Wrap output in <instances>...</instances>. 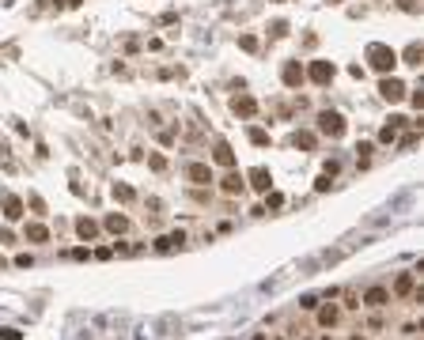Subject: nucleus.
<instances>
[{
    "mask_svg": "<svg viewBox=\"0 0 424 340\" xmlns=\"http://www.w3.org/2000/svg\"><path fill=\"white\" fill-rule=\"evenodd\" d=\"M368 61L375 72H394V64H398V53L390 50V46H383V42H371L368 46Z\"/></svg>",
    "mask_w": 424,
    "mask_h": 340,
    "instance_id": "1",
    "label": "nucleus"
},
{
    "mask_svg": "<svg viewBox=\"0 0 424 340\" xmlns=\"http://www.w3.org/2000/svg\"><path fill=\"white\" fill-rule=\"evenodd\" d=\"M318 129H322L326 136H341L345 132V118L333 114V110H322V114H318Z\"/></svg>",
    "mask_w": 424,
    "mask_h": 340,
    "instance_id": "2",
    "label": "nucleus"
},
{
    "mask_svg": "<svg viewBox=\"0 0 424 340\" xmlns=\"http://www.w3.org/2000/svg\"><path fill=\"white\" fill-rule=\"evenodd\" d=\"M379 95H383L387 102H401V99H406V83H401V80H394V76H383Z\"/></svg>",
    "mask_w": 424,
    "mask_h": 340,
    "instance_id": "3",
    "label": "nucleus"
},
{
    "mask_svg": "<svg viewBox=\"0 0 424 340\" xmlns=\"http://www.w3.org/2000/svg\"><path fill=\"white\" fill-rule=\"evenodd\" d=\"M307 76H311L314 83H330L333 76H337V68H333V61H311V68H307Z\"/></svg>",
    "mask_w": 424,
    "mask_h": 340,
    "instance_id": "4",
    "label": "nucleus"
},
{
    "mask_svg": "<svg viewBox=\"0 0 424 340\" xmlns=\"http://www.w3.org/2000/svg\"><path fill=\"white\" fill-rule=\"evenodd\" d=\"M406 125H409V118H401V114H398V118H390V125H383V129H379V144H394Z\"/></svg>",
    "mask_w": 424,
    "mask_h": 340,
    "instance_id": "5",
    "label": "nucleus"
},
{
    "mask_svg": "<svg viewBox=\"0 0 424 340\" xmlns=\"http://www.w3.org/2000/svg\"><path fill=\"white\" fill-rule=\"evenodd\" d=\"M231 110H235L239 118H254V114H258V99H254V95H235V99H231Z\"/></svg>",
    "mask_w": 424,
    "mask_h": 340,
    "instance_id": "6",
    "label": "nucleus"
},
{
    "mask_svg": "<svg viewBox=\"0 0 424 340\" xmlns=\"http://www.w3.org/2000/svg\"><path fill=\"white\" fill-rule=\"evenodd\" d=\"M246 182H250L258 193H269V189H273V174H269L265 167H254V170L246 174Z\"/></svg>",
    "mask_w": 424,
    "mask_h": 340,
    "instance_id": "7",
    "label": "nucleus"
},
{
    "mask_svg": "<svg viewBox=\"0 0 424 340\" xmlns=\"http://www.w3.org/2000/svg\"><path fill=\"white\" fill-rule=\"evenodd\" d=\"M281 80H284L288 87H300V83L307 80V72H303V64H300V61H288V64L281 68Z\"/></svg>",
    "mask_w": 424,
    "mask_h": 340,
    "instance_id": "8",
    "label": "nucleus"
},
{
    "mask_svg": "<svg viewBox=\"0 0 424 340\" xmlns=\"http://www.w3.org/2000/svg\"><path fill=\"white\" fill-rule=\"evenodd\" d=\"M0 208H4V219H23V200L15 193H4L0 197Z\"/></svg>",
    "mask_w": 424,
    "mask_h": 340,
    "instance_id": "9",
    "label": "nucleus"
},
{
    "mask_svg": "<svg viewBox=\"0 0 424 340\" xmlns=\"http://www.w3.org/2000/svg\"><path fill=\"white\" fill-rule=\"evenodd\" d=\"M186 178L194 182V186H208V182H212L208 163H189V167H186Z\"/></svg>",
    "mask_w": 424,
    "mask_h": 340,
    "instance_id": "10",
    "label": "nucleus"
},
{
    "mask_svg": "<svg viewBox=\"0 0 424 340\" xmlns=\"http://www.w3.org/2000/svg\"><path fill=\"white\" fill-rule=\"evenodd\" d=\"M182 242H186V235H182V231H171V235L156 238V250L159 254H171V250H182Z\"/></svg>",
    "mask_w": 424,
    "mask_h": 340,
    "instance_id": "11",
    "label": "nucleus"
},
{
    "mask_svg": "<svg viewBox=\"0 0 424 340\" xmlns=\"http://www.w3.org/2000/svg\"><path fill=\"white\" fill-rule=\"evenodd\" d=\"M243 186H246V178H243V174H235V170L220 178V189H224L227 197H235V193H243Z\"/></svg>",
    "mask_w": 424,
    "mask_h": 340,
    "instance_id": "12",
    "label": "nucleus"
},
{
    "mask_svg": "<svg viewBox=\"0 0 424 340\" xmlns=\"http://www.w3.org/2000/svg\"><path fill=\"white\" fill-rule=\"evenodd\" d=\"M76 235H80L83 242H95V238H99V223L88 219V216H80V219H76Z\"/></svg>",
    "mask_w": 424,
    "mask_h": 340,
    "instance_id": "13",
    "label": "nucleus"
},
{
    "mask_svg": "<svg viewBox=\"0 0 424 340\" xmlns=\"http://www.w3.org/2000/svg\"><path fill=\"white\" fill-rule=\"evenodd\" d=\"M212 159H216L220 167H227V170H231V167H235V151H231V144H224V140H220L216 148H212Z\"/></svg>",
    "mask_w": 424,
    "mask_h": 340,
    "instance_id": "14",
    "label": "nucleus"
},
{
    "mask_svg": "<svg viewBox=\"0 0 424 340\" xmlns=\"http://www.w3.org/2000/svg\"><path fill=\"white\" fill-rule=\"evenodd\" d=\"M106 231H110V235H125V231H129V216L110 212V216H106Z\"/></svg>",
    "mask_w": 424,
    "mask_h": 340,
    "instance_id": "15",
    "label": "nucleus"
},
{
    "mask_svg": "<svg viewBox=\"0 0 424 340\" xmlns=\"http://www.w3.org/2000/svg\"><path fill=\"white\" fill-rule=\"evenodd\" d=\"M413 287H417V272H401L394 284V295H413Z\"/></svg>",
    "mask_w": 424,
    "mask_h": 340,
    "instance_id": "16",
    "label": "nucleus"
},
{
    "mask_svg": "<svg viewBox=\"0 0 424 340\" xmlns=\"http://www.w3.org/2000/svg\"><path fill=\"white\" fill-rule=\"evenodd\" d=\"M364 303H368V306H387L390 303V291L387 287H371L368 295H364Z\"/></svg>",
    "mask_w": 424,
    "mask_h": 340,
    "instance_id": "17",
    "label": "nucleus"
},
{
    "mask_svg": "<svg viewBox=\"0 0 424 340\" xmlns=\"http://www.w3.org/2000/svg\"><path fill=\"white\" fill-rule=\"evenodd\" d=\"M23 238H27V242H50V231H46L42 223H27Z\"/></svg>",
    "mask_w": 424,
    "mask_h": 340,
    "instance_id": "18",
    "label": "nucleus"
},
{
    "mask_svg": "<svg viewBox=\"0 0 424 340\" xmlns=\"http://www.w3.org/2000/svg\"><path fill=\"white\" fill-rule=\"evenodd\" d=\"M398 61H406V64H413V68H420V61H424V50H420V42H413L409 50L398 57Z\"/></svg>",
    "mask_w": 424,
    "mask_h": 340,
    "instance_id": "19",
    "label": "nucleus"
},
{
    "mask_svg": "<svg viewBox=\"0 0 424 340\" xmlns=\"http://www.w3.org/2000/svg\"><path fill=\"white\" fill-rule=\"evenodd\" d=\"M133 197H137V193H133V186H121V182L114 186V200H118V204H129Z\"/></svg>",
    "mask_w": 424,
    "mask_h": 340,
    "instance_id": "20",
    "label": "nucleus"
},
{
    "mask_svg": "<svg viewBox=\"0 0 424 340\" xmlns=\"http://www.w3.org/2000/svg\"><path fill=\"white\" fill-rule=\"evenodd\" d=\"M292 144H295V148H303V151H311L314 148V132H295Z\"/></svg>",
    "mask_w": 424,
    "mask_h": 340,
    "instance_id": "21",
    "label": "nucleus"
},
{
    "mask_svg": "<svg viewBox=\"0 0 424 340\" xmlns=\"http://www.w3.org/2000/svg\"><path fill=\"white\" fill-rule=\"evenodd\" d=\"M250 144H258V148H269V132H265V129H250Z\"/></svg>",
    "mask_w": 424,
    "mask_h": 340,
    "instance_id": "22",
    "label": "nucleus"
},
{
    "mask_svg": "<svg viewBox=\"0 0 424 340\" xmlns=\"http://www.w3.org/2000/svg\"><path fill=\"white\" fill-rule=\"evenodd\" d=\"M318 322H322V325H333V322H337V310H333V306L318 310Z\"/></svg>",
    "mask_w": 424,
    "mask_h": 340,
    "instance_id": "23",
    "label": "nucleus"
},
{
    "mask_svg": "<svg viewBox=\"0 0 424 340\" xmlns=\"http://www.w3.org/2000/svg\"><path fill=\"white\" fill-rule=\"evenodd\" d=\"M239 46H243L246 53H254V50H258V38H254V34H243V38H239Z\"/></svg>",
    "mask_w": 424,
    "mask_h": 340,
    "instance_id": "24",
    "label": "nucleus"
},
{
    "mask_svg": "<svg viewBox=\"0 0 424 340\" xmlns=\"http://www.w3.org/2000/svg\"><path fill=\"white\" fill-rule=\"evenodd\" d=\"M148 167L152 170H167V159H163V155H148Z\"/></svg>",
    "mask_w": 424,
    "mask_h": 340,
    "instance_id": "25",
    "label": "nucleus"
},
{
    "mask_svg": "<svg viewBox=\"0 0 424 340\" xmlns=\"http://www.w3.org/2000/svg\"><path fill=\"white\" fill-rule=\"evenodd\" d=\"M265 204H269V208H281L284 197H281V193H265Z\"/></svg>",
    "mask_w": 424,
    "mask_h": 340,
    "instance_id": "26",
    "label": "nucleus"
},
{
    "mask_svg": "<svg viewBox=\"0 0 424 340\" xmlns=\"http://www.w3.org/2000/svg\"><path fill=\"white\" fill-rule=\"evenodd\" d=\"M0 340H23V333L19 329H0Z\"/></svg>",
    "mask_w": 424,
    "mask_h": 340,
    "instance_id": "27",
    "label": "nucleus"
},
{
    "mask_svg": "<svg viewBox=\"0 0 424 340\" xmlns=\"http://www.w3.org/2000/svg\"><path fill=\"white\" fill-rule=\"evenodd\" d=\"M288 34V23H284V19H277V23H273V38H284Z\"/></svg>",
    "mask_w": 424,
    "mask_h": 340,
    "instance_id": "28",
    "label": "nucleus"
},
{
    "mask_svg": "<svg viewBox=\"0 0 424 340\" xmlns=\"http://www.w3.org/2000/svg\"><path fill=\"white\" fill-rule=\"evenodd\" d=\"M413 144H417V132H409V136H401V144H398V148H401V151H409V148H413Z\"/></svg>",
    "mask_w": 424,
    "mask_h": 340,
    "instance_id": "29",
    "label": "nucleus"
},
{
    "mask_svg": "<svg viewBox=\"0 0 424 340\" xmlns=\"http://www.w3.org/2000/svg\"><path fill=\"white\" fill-rule=\"evenodd\" d=\"M15 265H19V268H31V265H34V257H31V254H19V257H15Z\"/></svg>",
    "mask_w": 424,
    "mask_h": 340,
    "instance_id": "30",
    "label": "nucleus"
},
{
    "mask_svg": "<svg viewBox=\"0 0 424 340\" xmlns=\"http://www.w3.org/2000/svg\"><path fill=\"white\" fill-rule=\"evenodd\" d=\"M314 189H318V193H326V189H330V174H322V178L314 182Z\"/></svg>",
    "mask_w": 424,
    "mask_h": 340,
    "instance_id": "31",
    "label": "nucleus"
},
{
    "mask_svg": "<svg viewBox=\"0 0 424 340\" xmlns=\"http://www.w3.org/2000/svg\"><path fill=\"white\" fill-rule=\"evenodd\" d=\"M401 4V12H417V0H398Z\"/></svg>",
    "mask_w": 424,
    "mask_h": 340,
    "instance_id": "32",
    "label": "nucleus"
}]
</instances>
